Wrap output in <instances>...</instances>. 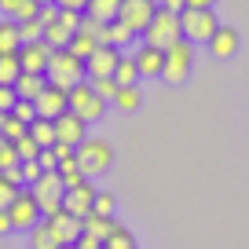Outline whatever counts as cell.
<instances>
[{"mask_svg":"<svg viewBox=\"0 0 249 249\" xmlns=\"http://www.w3.org/2000/svg\"><path fill=\"white\" fill-rule=\"evenodd\" d=\"M179 37H183V26H179V15L158 4V11H154V18H150V26L143 30V40L165 52V48H172Z\"/></svg>","mask_w":249,"mask_h":249,"instance_id":"cell-3","label":"cell"},{"mask_svg":"<svg viewBox=\"0 0 249 249\" xmlns=\"http://www.w3.org/2000/svg\"><path fill=\"white\" fill-rule=\"evenodd\" d=\"M18 73H22L18 52H0V85H15Z\"/></svg>","mask_w":249,"mask_h":249,"instance_id":"cell-28","label":"cell"},{"mask_svg":"<svg viewBox=\"0 0 249 249\" xmlns=\"http://www.w3.org/2000/svg\"><path fill=\"white\" fill-rule=\"evenodd\" d=\"M22 48V33H18V22L8 15H0V52H18Z\"/></svg>","mask_w":249,"mask_h":249,"instance_id":"cell-21","label":"cell"},{"mask_svg":"<svg viewBox=\"0 0 249 249\" xmlns=\"http://www.w3.org/2000/svg\"><path fill=\"white\" fill-rule=\"evenodd\" d=\"M140 103H143L140 85H121V88H117V95H114V107L121 110V114H132V110H140Z\"/></svg>","mask_w":249,"mask_h":249,"instance_id":"cell-22","label":"cell"},{"mask_svg":"<svg viewBox=\"0 0 249 249\" xmlns=\"http://www.w3.org/2000/svg\"><path fill=\"white\" fill-rule=\"evenodd\" d=\"M81 18H85V11H77V8H59V22L66 26V30L77 33V30H81Z\"/></svg>","mask_w":249,"mask_h":249,"instance_id":"cell-37","label":"cell"},{"mask_svg":"<svg viewBox=\"0 0 249 249\" xmlns=\"http://www.w3.org/2000/svg\"><path fill=\"white\" fill-rule=\"evenodd\" d=\"M158 4H161V8H169V11H176V15L187 8V0H158Z\"/></svg>","mask_w":249,"mask_h":249,"instance_id":"cell-47","label":"cell"},{"mask_svg":"<svg viewBox=\"0 0 249 249\" xmlns=\"http://www.w3.org/2000/svg\"><path fill=\"white\" fill-rule=\"evenodd\" d=\"M114 81H117V85H140V66H136V55H121V59H117Z\"/></svg>","mask_w":249,"mask_h":249,"instance_id":"cell-25","label":"cell"},{"mask_svg":"<svg viewBox=\"0 0 249 249\" xmlns=\"http://www.w3.org/2000/svg\"><path fill=\"white\" fill-rule=\"evenodd\" d=\"M117 11H121V0H88L85 15L99 18V22H114V18H117Z\"/></svg>","mask_w":249,"mask_h":249,"instance_id":"cell-24","label":"cell"},{"mask_svg":"<svg viewBox=\"0 0 249 249\" xmlns=\"http://www.w3.org/2000/svg\"><path fill=\"white\" fill-rule=\"evenodd\" d=\"M48 224H52V231H55V238L62 242V246H73V242L81 238V231H85V224H81V216H73L70 209H59V213H52V216H44Z\"/></svg>","mask_w":249,"mask_h":249,"instance_id":"cell-15","label":"cell"},{"mask_svg":"<svg viewBox=\"0 0 249 249\" xmlns=\"http://www.w3.org/2000/svg\"><path fill=\"white\" fill-rule=\"evenodd\" d=\"M40 172H44V169H40V161H37V158H30V161H22V183H33V179H37Z\"/></svg>","mask_w":249,"mask_h":249,"instance_id":"cell-41","label":"cell"},{"mask_svg":"<svg viewBox=\"0 0 249 249\" xmlns=\"http://www.w3.org/2000/svg\"><path fill=\"white\" fill-rule=\"evenodd\" d=\"M18 103V92H15V85H0V110L8 114L11 107Z\"/></svg>","mask_w":249,"mask_h":249,"instance_id":"cell-40","label":"cell"},{"mask_svg":"<svg viewBox=\"0 0 249 249\" xmlns=\"http://www.w3.org/2000/svg\"><path fill=\"white\" fill-rule=\"evenodd\" d=\"M70 37H73V30H66V26H62L59 18L44 26V40H48L52 48H66V44H70Z\"/></svg>","mask_w":249,"mask_h":249,"instance_id":"cell-31","label":"cell"},{"mask_svg":"<svg viewBox=\"0 0 249 249\" xmlns=\"http://www.w3.org/2000/svg\"><path fill=\"white\" fill-rule=\"evenodd\" d=\"M15 150H18V158H22V161H30V158H37V154H40V150H44V147H40V143L33 140L30 132H26L22 140H15Z\"/></svg>","mask_w":249,"mask_h":249,"instance_id":"cell-33","label":"cell"},{"mask_svg":"<svg viewBox=\"0 0 249 249\" xmlns=\"http://www.w3.org/2000/svg\"><path fill=\"white\" fill-rule=\"evenodd\" d=\"M140 37L136 30H128V26L121 22V18H114V22H103V33H99V44H114V48H128L132 40Z\"/></svg>","mask_w":249,"mask_h":249,"instance_id":"cell-18","label":"cell"},{"mask_svg":"<svg viewBox=\"0 0 249 249\" xmlns=\"http://www.w3.org/2000/svg\"><path fill=\"white\" fill-rule=\"evenodd\" d=\"M8 216H11V224H15V231H30L33 224L44 220V213H40V205H37L30 187H26V191L18 187V195L11 198V205H8Z\"/></svg>","mask_w":249,"mask_h":249,"instance_id":"cell-8","label":"cell"},{"mask_svg":"<svg viewBox=\"0 0 249 249\" xmlns=\"http://www.w3.org/2000/svg\"><path fill=\"white\" fill-rule=\"evenodd\" d=\"M103 249H136V234L124 224H114V231L103 238Z\"/></svg>","mask_w":249,"mask_h":249,"instance_id":"cell-26","label":"cell"},{"mask_svg":"<svg viewBox=\"0 0 249 249\" xmlns=\"http://www.w3.org/2000/svg\"><path fill=\"white\" fill-rule=\"evenodd\" d=\"M81 224H85V234H92V238H99V242H103L110 231H114L117 220H114V216H103V213H88Z\"/></svg>","mask_w":249,"mask_h":249,"instance_id":"cell-23","label":"cell"},{"mask_svg":"<svg viewBox=\"0 0 249 249\" xmlns=\"http://www.w3.org/2000/svg\"><path fill=\"white\" fill-rule=\"evenodd\" d=\"M11 231H15V224H11L8 209H0V234H11Z\"/></svg>","mask_w":249,"mask_h":249,"instance_id":"cell-46","label":"cell"},{"mask_svg":"<svg viewBox=\"0 0 249 249\" xmlns=\"http://www.w3.org/2000/svg\"><path fill=\"white\" fill-rule=\"evenodd\" d=\"M136 66H140V77H161V66H165V52L154 44L143 40V48L136 52Z\"/></svg>","mask_w":249,"mask_h":249,"instance_id":"cell-17","label":"cell"},{"mask_svg":"<svg viewBox=\"0 0 249 249\" xmlns=\"http://www.w3.org/2000/svg\"><path fill=\"white\" fill-rule=\"evenodd\" d=\"M77 165L85 176H103V172L114 165V147L107 140H95V136H85L77 147Z\"/></svg>","mask_w":249,"mask_h":249,"instance_id":"cell-5","label":"cell"},{"mask_svg":"<svg viewBox=\"0 0 249 249\" xmlns=\"http://www.w3.org/2000/svg\"><path fill=\"white\" fill-rule=\"evenodd\" d=\"M37 161H40V169H55V165H59V154H55V147H44L37 154Z\"/></svg>","mask_w":249,"mask_h":249,"instance_id":"cell-42","label":"cell"},{"mask_svg":"<svg viewBox=\"0 0 249 249\" xmlns=\"http://www.w3.org/2000/svg\"><path fill=\"white\" fill-rule=\"evenodd\" d=\"M216 0H187V8H213Z\"/></svg>","mask_w":249,"mask_h":249,"instance_id":"cell-49","label":"cell"},{"mask_svg":"<svg viewBox=\"0 0 249 249\" xmlns=\"http://www.w3.org/2000/svg\"><path fill=\"white\" fill-rule=\"evenodd\" d=\"M44 77L52 81V85H62V88H73L77 81H85V59L81 55H73L70 48H55L52 59H48V70Z\"/></svg>","mask_w":249,"mask_h":249,"instance_id":"cell-1","label":"cell"},{"mask_svg":"<svg viewBox=\"0 0 249 249\" xmlns=\"http://www.w3.org/2000/svg\"><path fill=\"white\" fill-rule=\"evenodd\" d=\"M30 191H33V198H37V205H40V213H44V216H52V213L62 209L66 183H62L59 169H44V172H40V176L30 183Z\"/></svg>","mask_w":249,"mask_h":249,"instance_id":"cell-4","label":"cell"},{"mask_svg":"<svg viewBox=\"0 0 249 249\" xmlns=\"http://www.w3.org/2000/svg\"><path fill=\"white\" fill-rule=\"evenodd\" d=\"M66 48H70L73 55H81V59H88V55H92L95 48H99V40H95V33H88V30H77V33L70 37V44H66Z\"/></svg>","mask_w":249,"mask_h":249,"instance_id":"cell-29","label":"cell"},{"mask_svg":"<svg viewBox=\"0 0 249 249\" xmlns=\"http://www.w3.org/2000/svg\"><path fill=\"white\" fill-rule=\"evenodd\" d=\"M195 70V40L179 37L172 48H165V66H161V81L169 85H183Z\"/></svg>","mask_w":249,"mask_h":249,"instance_id":"cell-2","label":"cell"},{"mask_svg":"<svg viewBox=\"0 0 249 249\" xmlns=\"http://www.w3.org/2000/svg\"><path fill=\"white\" fill-rule=\"evenodd\" d=\"M11 114H15V117H22V121L30 124L33 117H37V103H33V99H18L15 107H11Z\"/></svg>","mask_w":249,"mask_h":249,"instance_id":"cell-39","label":"cell"},{"mask_svg":"<svg viewBox=\"0 0 249 249\" xmlns=\"http://www.w3.org/2000/svg\"><path fill=\"white\" fill-rule=\"evenodd\" d=\"M0 172H4V169H0Z\"/></svg>","mask_w":249,"mask_h":249,"instance_id":"cell-52","label":"cell"},{"mask_svg":"<svg viewBox=\"0 0 249 249\" xmlns=\"http://www.w3.org/2000/svg\"><path fill=\"white\" fill-rule=\"evenodd\" d=\"M114 195L110 191H95V202H92V213H103V216H114Z\"/></svg>","mask_w":249,"mask_h":249,"instance_id":"cell-36","label":"cell"},{"mask_svg":"<svg viewBox=\"0 0 249 249\" xmlns=\"http://www.w3.org/2000/svg\"><path fill=\"white\" fill-rule=\"evenodd\" d=\"M73 249H103V242H99V238H92V234H85V231H81V238L73 242Z\"/></svg>","mask_w":249,"mask_h":249,"instance_id":"cell-45","label":"cell"},{"mask_svg":"<svg viewBox=\"0 0 249 249\" xmlns=\"http://www.w3.org/2000/svg\"><path fill=\"white\" fill-rule=\"evenodd\" d=\"M158 11V0H121V11H117V18H121L128 30L143 33L150 26V18H154Z\"/></svg>","mask_w":249,"mask_h":249,"instance_id":"cell-10","label":"cell"},{"mask_svg":"<svg viewBox=\"0 0 249 249\" xmlns=\"http://www.w3.org/2000/svg\"><path fill=\"white\" fill-rule=\"evenodd\" d=\"M37 4H55V0H37Z\"/></svg>","mask_w":249,"mask_h":249,"instance_id":"cell-50","label":"cell"},{"mask_svg":"<svg viewBox=\"0 0 249 249\" xmlns=\"http://www.w3.org/2000/svg\"><path fill=\"white\" fill-rule=\"evenodd\" d=\"M59 249H73V246H59Z\"/></svg>","mask_w":249,"mask_h":249,"instance_id":"cell-51","label":"cell"},{"mask_svg":"<svg viewBox=\"0 0 249 249\" xmlns=\"http://www.w3.org/2000/svg\"><path fill=\"white\" fill-rule=\"evenodd\" d=\"M37 117H59L62 110H70V88H62V85H52V81H48L44 88H40V95L37 99Z\"/></svg>","mask_w":249,"mask_h":249,"instance_id":"cell-11","label":"cell"},{"mask_svg":"<svg viewBox=\"0 0 249 249\" xmlns=\"http://www.w3.org/2000/svg\"><path fill=\"white\" fill-rule=\"evenodd\" d=\"M59 246H62V242L55 238V231H52L48 220H40V224L30 227V249H59Z\"/></svg>","mask_w":249,"mask_h":249,"instance_id":"cell-20","label":"cell"},{"mask_svg":"<svg viewBox=\"0 0 249 249\" xmlns=\"http://www.w3.org/2000/svg\"><path fill=\"white\" fill-rule=\"evenodd\" d=\"M44 85H48L44 73H30V70H22V73L15 77V92H18V99H37Z\"/></svg>","mask_w":249,"mask_h":249,"instance_id":"cell-19","label":"cell"},{"mask_svg":"<svg viewBox=\"0 0 249 249\" xmlns=\"http://www.w3.org/2000/svg\"><path fill=\"white\" fill-rule=\"evenodd\" d=\"M59 8H77V11H85L88 8V0H55Z\"/></svg>","mask_w":249,"mask_h":249,"instance_id":"cell-48","label":"cell"},{"mask_svg":"<svg viewBox=\"0 0 249 249\" xmlns=\"http://www.w3.org/2000/svg\"><path fill=\"white\" fill-rule=\"evenodd\" d=\"M238 44H242L238 30L220 26V30L209 37V55H213V59H234V55H238Z\"/></svg>","mask_w":249,"mask_h":249,"instance_id":"cell-16","label":"cell"},{"mask_svg":"<svg viewBox=\"0 0 249 249\" xmlns=\"http://www.w3.org/2000/svg\"><path fill=\"white\" fill-rule=\"evenodd\" d=\"M15 195H18V183H11V179L4 176V172H0V209H8Z\"/></svg>","mask_w":249,"mask_h":249,"instance_id":"cell-38","label":"cell"},{"mask_svg":"<svg viewBox=\"0 0 249 249\" xmlns=\"http://www.w3.org/2000/svg\"><path fill=\"white\" fill-rule=\"evenodd\" d=\"M179 26H183V37L195 40V44H209V37L220 30V18L213 8H183L179 11Z\"/></svg>","mask_w":249,"mask_h":249,"instance_id":"cell-6","label":"cell"},{"mask_svg":"<svg viewBox=\"0 0 249 249\" xmlns=\"http://www.w3.org/2000/svg\"><path fill=\"white\" fill-rule=\"evenodd\" d=\"M88 136V121L73 110H62L55 117V143H66V147H81V140Z\"/></svg>","mask_w":249,"mask_h":249,"instance_id":"cell-9","label":"cell"},{"mask_svg":"<svg viewBox=\"0 0 249 249\" xmlns=\"http://www.w3.org/2000/svg\"><path fill=\"white\" fill-rule=\"evenodd\" d=\"M52 52H55V48L48 44L44 37H40V40H22V48H18V62H22V70H30V73H44Z\"/></svg>","mask_w":249,"mask_h":249,"instance_id":"cell-13","label":"cell"},{"mask_svg":"<svg viewBox=\"0 0 249 249\" xmlns=\"http://www.w3.org/2000/svg\"><path fill=\"white\" fill-rule=\"evenodd\" d=\"M117 59H121V48H114V44H99V48H95V52L85 59V73H88V81H92V77H114Z\"/></svg>","mask_w":249,"mask_h":249,"instance_id":"cell-12","label":"cell"},{"mask_svg":"<svg viewBox=\"0 0 249 249\" xmlns=\"http://www.w3.org/2000/svg\"><path fill=\"white\" fill-rule=\"evenodd\" d=\"M26 132H30V124H26L22 117H15V114H11V110H8V114H4V121H0V136L15 143V140H22Z\"/></svg>","mask_w":249,"mask_h":249,"instance_id":"cell-30","label":"cell"},{"mask_svg":"<svg viewBox=\"0 0 249 249\" xmlns=\"http://www.w3.org/2000/svg\"><path fill=\"white\" fill-rule=\"evenodd\" d=\"M92 88H95L107 103H114V95H117V88H121V85H117L114 77H92Z\"/></svg>","mask_w":249,"mask_h":249,"instance_id":"cell-35","label":"cell"},{"mask_svg":"<svg viewBox=\"0 0 249 249\" xmlns=\"http://www.w3.org/2000/svg\"><path fill=\"white\" fill-rule=\"evenodd\" d=\"M37 18H40L44 26L55 22V18H59V4H40V15H37Z\"/></svg>","mask_w":249,"mask_h":249,"instance_id":"cell-43","label":"cell"},{"mask_svg":"<svg viewBox=\"0 0 249 249\" xmlns=\"http://www.w3.org/2000/svg\"><path fill=\"white\" fill-rule=\"evenodd\" d=\"M18 33H22V40H40L44 37V22H40V18H22V22H18Z\"/></svg>","mask_w":249,"mask_h":249,"instance_id":"cell-34","label":"cell"},{"mask_svg":"<svg viewBox=\"0 0 249 249\" xmlns=\"http://www.w3.org/2000/svg\"><path fill=\"white\" fill-rule=\"evenodd\" d=\"M15 165H22V158H18L15 143L0 136V169H15Z\"/></svg>","mask_w":249,"mask_h":249,"instance_id":"cell-32","label":"cell"},{"mask_svg":"<svg viewBox=\"0 0 249 249\" xmlns=\"http://www.w3.org/2000/svg\"><path fill=\"white\" fill-rule=\"evenodd\" d=\"M70 110L81 114L88 124H92V121H99V117L107 114V99H103V95L92 88V81L85 77V81H77V85L70 88Z\"/></svg>","mask_w":249,"mask_h":249,"instance_id":"cell-7","label":"cell"},{"mask_svg":"<svg viewBox=\"0 0 249 249\" xmlns=\"http://www.w3.org/2000/svg\"><path fill=\"white\" fill-rule=\"evenodd\" d=\"M30 136L40 143V147H52L55 143V121L52 117H33L30 121Z\"/></svg>","mask_w":249,"mask_h":249,"instance_id":"cell-27","label":"cell"},{"mask_svg":"<svg viewBox=\"0 0 249 249\" xmlns=\"http://www.w3.org/2000/svg\"><path fill=\"white\" fill-rule=\"evenodd\" d=\"M26 0H0V15H8V18H15L18 15V8H22Z\"/></svg>","mask_w":249,"mask_h":249,"instance_id":"cell-44","label":"cell"},{"mask_svg":"<svg viewBox=\"0 0 249 249\" xmlns=\"http://www.w3.org/2000/svg\"><path fill=\"white\" fill-rule=\"evenodd\" d=\"M92 202H95V187L88 183V176L81 179V183L66 187V195H62V209H70L73 216H81V220L92 213Z\"/></svg>","mask_w":249,"mask_h":249,"instance_id":"cell-14","label":"cell"}]
</instances>
